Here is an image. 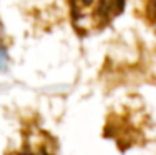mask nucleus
Instances as JSON below:
<instances>
[{
	"label": "nucleus",
	"instance_id": "f257e3e1",
	"mask_svg": "<svg viewBox=\"0 0 156 155\" xmlns=\"http://www.w3.org/2000/svg\"><path fill=\"white\" fill-rule=\"evenodd\" d=\"M70 24L78 37H90L105 30L123 13L126 0H66Z\"/></svg>",
	"mask_w": 156,
	"mask_h": 155
},
{
	"label": "nucleus",
	"instance_id": "f03ea898",
	"mask_svg": "<svg viewBox=\"0 0 156 155\" xmlns=\"http://www.w3.org/2000/svg\"><path fill=\"white\" fill-rule=\"evenodd\" d=\"M58 140L53 134H50L38 124L22 125L20 130V143L12 150L7 149L3 155H58Z\"/></svg>",
	"mask_w": 156,
	"mask_h": 155
}]
</instances>
